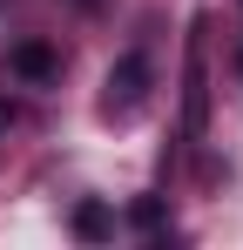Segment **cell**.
<instances>
[{"mask_svg": "<svg viewBox=\"0 0 243 250\" xmlns=\"http://www.w3.org/2000/svg\"><path fill=\"white\" fill-rule=\"evenodd\" d=\"M142 95H149V61L142 54H122L108 68V115H135Z\"/></svg>", "mask_w": 243, "mask_h": 250, "instance_id": "6da1fadb", "label": "cell"}, {"mask_svg": "<svg viewBox=\"0 0 243 250\" xmlns=\"http://www.w3.org/2000/svg\"><path fill=\"white\" fill-rule=\"evenodd\" d=\"M108 230H115V223H108V209H101V203H81V209H75V237L95 244V237H108Z\"/></svg>", "mask_w": 243, "mask_h": 250, "instance_id": "3957f363", "label": "cell"}, {"mask_svg": "<svg viewBox=\"0 0 243 250\" xmlns=\"http://www.w3.org/2000/svg\"><path fill=\"white\" fill-rule=\"evenodd\" d=\"M54 68H61V54H54L47 41H20V47H14V75H27V82H47Z\"/></svg>", "mask_w": 243, "mask_h": 250, "instance_id": "7a4b0ae2", "label": "cell"}]
</instances>
